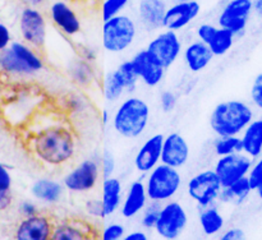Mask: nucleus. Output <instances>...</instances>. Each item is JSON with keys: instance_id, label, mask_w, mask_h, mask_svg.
Here are the masks:
<instances>
[{"instance_id": "obj_46", "label": "nucleus", "mask_w": 262, "mask_h": 240, "mask_svg": "<svg viewBox=\"0 0 262 240\" xmlns=\"http://www.w3.org/2000/svg\"><path fill=\"white\" fill-rule=\"evenodd\" d=\"M13 42V36L10 32L9 27L5 23L0 22V53L9 47L10 43Z\"/></svg>"}, {"instance_id": "obj_34", "label": "nucleus", "mask_w": 262, "mask_h": 240, "mask_svg": "<svg viewBox=\"0 0 262 240\" xmlns=\"http://www.w3.org/2000/svg\"><path fill=\"white\" fill-rule=\"evenodd\" d=\"M214 151L217 156L232 155L235 152H243L242 140L239 135H225L217 137L214 140Z\"/></svg>"}, {"instance_id": "obj_17", "label": "nucleus", "mask_w": 262, "mask_h": 240, "mask_svg": "<svg viewBox=\"0 0 262 240\" xmlns=\"http://www.w3.org/2000/svg\"><path fill=\"white\" fill-rule=\"evenodd\" d=\"M130 60L135 65L140 82H142L146 87L155 88L164 81L166 69L161 66L146 49L138 50Z\"/></svg>"}, {"instance_id": "obj_42", "label": "nucleus", "mask_w": 262, "mask_h": 240, "mask_svg": "<svg viewBox=\"0 0 262 240\" xmlns=\"http://www.w3.org/2000/svg\"><path fill=\"white\" fill-rule=\"evenodd\" d=\"M216 30L217 26L212 25V23H202L196 30L197 40L202 41V42L207 45L210 42V40L212 38V36H214V33L216 32Z\"/></svg>"}, {"instance_id": "obj_14", "label": "nucleus", "mask_w": 262, "mask_h": 240, "mask_svg": "<svg viewBox=\"0 0 262 240\" xmlns=\"http://www.w3.org/2000/svg\"><path fill=\"white\" fill-rule=\"evenodd\" d=\"M54 224V220L42 212L22 217L15 226L14 237L18 240H49L53 234Z\"/></svg>"}, {"instance_id": "obj_56", "label": "nucleus", "mask_w": 262, "mask_h": 240, "mask_svg": "<svg viewBox=\"0 0 262 240\" xmlns=\"http://www.w3.org/2000/svg\"><path fill=\"white\" fill-rule=\"evenodd\" d=\"M0 76H2V73H0Z\"/></svg>"}, {"instance_id": "obj_53", "label": "nucleus", "mask_w": 262, "mask_h": 240, "mask_svg": "<svg viewBox=\"0 0 262 240\" xmlns=\"http://www.w3.org/2000/svg\"><path fill=\"white\" fill-rule=\"evenodd\" d=\"M253 9L262 17V0H253Z\"/></svg>"}, {"instance_id": "obj_32", "label": "nucleus", "mask_w": 262, "mask_h": 240, "mask_svg": "<svg viewBox=\"0 0 262 240\" xmlns=\"http://www.w3.org/2000/svg\"><path fill=\"white\" fill-rule=\"evenodd\" d=\"M90 110V104L83 94L72 92L63 97V111L67 116H83Z\"/></svg>"}, {"instance_id": "obj_2", "label": "nucleus", "mask_w": 262, "mask_h": 240, "mask_svg": "<svg viewBox=\"0 0 262 240\" xmlns=\"http://www.w3.org/2000/svg\"><path fill=\"white\" fill-rule=\"evenodd\" d=\"M45 69V61L37 49L25 41H13L0 53V73L10 79H27Z\"/></svg>"}, {"instance_id": "obj_49", "label": "nucleus", "mask_w": 262, "mask_h": 240, "mask_svg": "<svg viewBox=\"0 0 262 240\" xmlns=\"http://www.w3.org/2000/svg\"><path fill=\"white\" fill-rule=\"evenodd\" d=\"M123 239L125 240H146L148 239V234L145 230H132L124 235Z\"/></svg>"}, {"instance_id": "obj_8", "label": "nucleus", "mask_w": 262, "mask_h": 240, "mask_svg": "<svg viewBox=\"0 0 262 240\" xmlns=\"http://www.w3.org/2000/svg\"><path fill=\"white\" fill-rule=\"evenodd\" d=\"M188 213L183 204L170 199L161 203L160 213L154 231L161 239H178L188 226Z\"/></svg>"}, {"instance_id": "obj_33", "label": "nucleus", "mask_w": 262, "mask_h": 240, "mask_svg": "<svg viewBox=\"0 0 262 240\" xmlns=\"http://www.w3.org/2000/svg\"><path fill=\"white\" fill-rule=\"evenodd\" d=\"M125 93L127 92H125L124 87L115 77L114 71H109L105 74L104 79H102V96H104L105 101L114 104V102L119 101Z\"/></svg>"}, {"instance_id": "obj_23", "label": "nucleus", "mask_w": 262, "mask_h": 240, "mask_svg": "<svg viewBox=\"0 0 262 240\" xmlns=\"http://www.w3.org/2000/svg\"><path fill=\"white\" fill-rule=\"evenodd\" d=\"M66 188L63 183L53 178H38L31 185V194L38 203L54 206L60 203Z\"/></svg>"}, {"instance_id": "obj_55", "label": "nucleus", "mask_w": 262, "mask_h": 240, "mask_svg": "<svg viewBox=\"0 0 262 240\" xmlns=\"http://www.w3.org/2000/svg\"><path fill=\"white\" fill-rule=\"evenodd\" d=\"M176 2H191V0H176Z\"/></svg>"}, {"instance_id": "obj_31", "label": "nucleus", "mask_w": 262, "mask_h": 240, "mask_svg": "<svg viewBox=\"0 0 262 240\" xmlns=\"http://www.w3.org/2000/svg\"><path fill=\"white\" fill-rule=\"evenodd\" d=\"M113 71H114L115 77L120 81V83L123 84L127 93H132L136 91L138 83H140V78H138V74L130 59L120 63Z\"/></svg>"}, {"instance_id": "obj_44", "label": "nucleus", "mask_w": 262, "mask_h": 240, "mask_svg": "<svg viewBox=\"0 0 262 240\" xmlns=\"http://www.w3.org/2000/svg\"><path fill=\"white\" fill-rule=\"evenodd\" d=\"M18 212L22 217H28L33 216V214L38 213L40 212V207L32 199H23L18 203Z\"/></svg>"}, {"instance_id": "obj_19", "label": "nucleus", "mask_w": 262, "mask_h": 240, "mask_svg": "<svg viewBox=\"0 0 262 240\" xmlns=\"http://www.w3.org/2000/svg\"><path fill=\"white\" fill-rule=\"evenodd\" d=\"M164 134L156 133V134L148 137L142 145L140 146L138 151L135 155L133 165L135 169L141 174H147L152 170L156 165L161 162V150H163Z\"/></svg>"}, {"instance_id": "obj_18", "label": "nucleus", "mask_w": 262, "mask_h": 240, "mask_svg": "<svg viewBox=\"0 0 262 240\" xmlns=\"http://www.w3.org/2000/svg\"><path fill=\"white\" fill-rule=\"evenodd\" d=\"M191 156V148L188 142L181 133H169L164 135L163 150H161V162L173 167L182 169L187 165Z\"/></svg>"}, {"instance_id": "obj_28", "label": "nucleus", "mask_w": 262, "mask_h": 240, "mask_svg": "<svg viewBox=\"0 0 262 240\" xmlns=\"http://www.w3.org/2000/svg\"><path fill=\"white\" fill-rule=\"evenodd\" d=\"M251 191H252L251 184L248 181L247 176H245V178L234 181L230 185L223 186L217 201L223 202V203H229L238 206V204H242L250 197Z\"/></svg>"}, {"instance_id": "obj_25", "label": "nucleus", "mask_w": 262, "mask_h": 240, "mask_svg": "<svg viewBox=\"0 0 262 240\" xmlns=\"http://www.w3.org/2000/svg\"><path fill=\"white\" fill-rule=\"evenodd\" d=\"M123 199V184L114 175L101 179V204L105 219L117 213Z\"/></svg>"}, {"instance_id": "obj_26", "label": "nucleus", "mask_w": 262, "mask_h": 240, "mask_svg": "<svg viewBox=\"0 0 262 240\" xmlns=\"http://www.w3.org/2000/svg\"><path fill=\"white\" fill-rule=\"evenodd\" d=\"M243 152L251 158H258L262 155V119H253L241 133Z\"/></svg>"}, {"instance_id": "obj_6", "label": "nucleus", "mask_w": 262, "mask_h": 240, "mask_svg": "<svg viewBox=\"0 0 262 240\" xmlns=\"http://www.w3.org/2000/svg\"><path fill=\"white\" fill-rule=\"evenodd\" d=\"M143 183L148 201L164 203L174 199L179 193L183 185V176L179 169L160 162L146 174Z\"/></svg>"}, {"instance_id": "obj_45", "label": "nucleus", "mask_w": 262, "mask_h": 240, "mask_svg": "<svg viewBox=\"0 0 262 240\" xmlns=\"http://www.w3.org/2000/svg\"><path fill=\"white\" fill-rule=\"evenodd\" d=\"M13 176L10 169L7 165L0 162V191L12 190Z\"/></svg>"}, {"instance_id": "obj_35", "label": "nucleus", "mask_w": 262, "mask_h": 240, "mask_svg": "<svg viewBox=\"0 0 262 240\" xmlns=\"http://www.w3.org/2000/svg\"><path fill=\"white\" fill-rule=\"evenodd\" d=\"M130 0H102L100 12H101L102 20L110 19V18L119 15L127 9Z\"/></svg>"}, {"instance_id": "obj_48", "label": "nucleus", "mask_w": 262, "mask_h": 240, "mask_svg": "<svg viewBox=\"0 0 262 240\" xmlns=\"http://www.w3.org/2000/svg\"><path fill=\"white\" fill-rule=\"evenodd\" d=\"M13 204L12 190L9 191H0V212L7 211Z\"/></svg>"}, {"instance_id": "obj_41", "label": "nucleus", "mask_w": 262, "mask_h": 240, "mask_svg": "<svg viewBox=\"0 0 262 240\" xmlns=\"http://www.w3.org/2000/svg\"><path fill=\"white\" fill-rule=\"evenodd\" d=\"M84 211L92 219L105 220L104 209H102V204L100 199L91 198L89 201H86V203H84Z\"/></svg>"}, {"instance_id": "obj_10", "label": "nucleus", "mask_w": 262, "mask_h": 240, "mask_svg": "<svg viewBox=\"0 0 262 240\" xmlns=\"http://www.w3.org/2000/svg\"><path fill=\"white\" fill-rule=\"evenodd\" d=\"M18 28L22 41L32 47L42 49L48 40V20L38 8L26 5L20 10Z\"/></svg>"}, {"instance_id": "obj_38", "label": "nucleus", "mask_w": 262, "mask_h": 240, "mask_svg": "<svg viewBox=\"0 0 262 240\" xmlns=\"http://www.w3.org/2000/svg\"><path fill=\"white\" fill-rule=\"evenodd\" d=\"M100 162V169H101V175L102 178H109L113 176L115 173V169H117V161H115L114 155L110 152L109 150L105 148L102 151L101 156L99 158Z\"/></svg>"}, {"instance_id": "obj_13", "label": "nucleus", "mask_w": 262, "mask_h": 240, "mask_svg": "<svg viewBox=\"0 0 262 240\" xmlns=\"http://www.w3.org/2000/svg\"><path fill=\"white\" fill-rule=\"evenodd\" d=\"M252 163V158L245 152H235L232 155L219 156L214 166V171L216 173L222 185L228 186L247 176Z\"/></svg>"}, {"instance_id": "obj_54", "label": "nucleus", "mask_w": 262, "mask_h": 240, "mask_svg": "<svg viewBox=\"0 0 262 240\" xmlns=\"http://www.w3.org/2000/svg\"><path fill=\"white\" fill-rule=\"evenodd\" d=\"M255 190H256V193H257V196L262 199V184H260V185H258Z\"/></svg>"}, {"instance_id": "obj_1", "label": "nucleus", "mask_w": 262, "mask_h": 240, "mask_svg": "<svg viewBox=\"0 0 262 240\" xmlns=\"http://www.w3.org/2000/svg\"><path fill=\"white\" fill-rule=\"evenodd\" d=\"M26 143L33 158L48 167L66 166L78 151V135L68 116L50 110L33 115L26 129Z\"/></svg>"}, {"instance_id": "obj_3", "label": "nucleus", "mask_w": 262, "mask_h": 240, "mask_svg": "<svg viewBox=\"0 0 262 240\" xmlns=\"http://www.w3.org/2000/svg\"><path fill=\"white\" fill-rule=\"evenodd\" d=\"M151 119L150 105L138 96H128L118 105L112 116L114 132L125 139H137L145 134Z\"/></svg>"}, {"instance_id": "obj_50", "label": "nucleus", "mask_w": 262, "mask_h": 240, "mask_svg": "<svg viewBox=\"0 0 262 240\" xmlns=\"http://www.w3.org/2000/svg\"><path fill=\"white\" fill-rule=\"evenodd\" d=\"M79 56L82 59H84V60L91 61L92 63L96 59V51L91 47H87V46H82V50L79 51Z\"/></svg>"}, {"instance_id": "obj_52", "label": "nucleus", "mask_w": 262, "mask_h": 240, "mask_svg": "<svg viewBox=\"0 0 262 240\" xmlns=\"http://www.w3.org/2000/svg\"><path fill=\"white\" fill-rule=\"evenodd\" d=\"M23 3H25L27 7H35V8H38L41 7V5L45 4L48 0H22Z\"/></svg>"}, {"instance_id": "obj_4", "label": "nucleus", "mask_w": 262, "mask_h": 240, "mask_svg": "<svg viewBox=\"0 0 262 240\" xmlns=\"http://www.w3.org/2000/svg\"><path fill=\"white\" fill-rule=\"evenodd\" d=\"M253 110L247 102L241 100L222 101L212 109L209 124L217 137L241 135L245 128L253 120Z\"/></svg>"}, {"instance_id": "obj_20", "label": "nucleus", "mask_w": 262, "mask_h": 240, "mask_svg": "<svg viewBox=\"0 0 262 240\" xmlns=\"http://www.w3.org/2000/svg\"><path fill=\"white\" fill-rule=\"evenodd\" d=\"M165 0H140L137 7L138 25L147 32L164 28V15L166 12Z\"/></svg>"}, {"instance_id": "obj_51", "label": "nucleus", "mask_w": 262, "mask_h": 240, "mask_svg": "<svg viewBox=\"0 0 262 240\" xmlns=\"http://www.w3.org/2000/svg\"><path fill=\"white\" fill-rule=\"evenodd\" d=\"M110 120H112L110 112L107 111L106 109H104L101 112H100V122H101V124L104 125V127H106V125L110 123Z\"/></svg>"}, {"instance_id": "obj_43", "label": "nucleus", "mask_w": 262, "mask_h": 240, "mask_svg": "<svg viewBox=\"0 0 262 240\" xmlns=\"http://www.w3.org/2000/svg\"><path fill=\"white\" fill-rule=\"evenodd\" d=\"M251 100L257 109L262 110V73L257 74L251 87Z\"/></svg>"}, {"instance_id": "obj_47", "label": "nucleus", "mask_w": 262, "mask_h": 240, "mask_svg": "<svg viewBox=\"0 0 262 240\" xmlns=\"http://www.w3.org/2000/svg\"><path fill=\"white\" fill-rule=\"evenodd\" d=\"M243 237H245V231L239 227H230L220 235V239L223 240H241Z\"/></svg>"}, {"instance_id": "obj_27", "label": "nucleus", "mask_w": 262, "mask_h": 240, "mask_svg": "<svg viewBox=\"0 0 262 240\" xmlns=\"http://www.w3.org/2000/svg\"><path fill=\"white\" fill-rule=\"evenodd\" d=\"M199 225L205 236H216L223 232L225 219L215 204L201 207L199 212Z\"/></svg>"}, {"instance_id": "obj_15", "label": "nucleus", "mask_w": 262, "mask_h": 240, "mask_svg": "<svg viewBox=\"0 0 262 240\" xmlns=\"http://www.w3.org/2000/svg\"><path fill=\"white\" fill-rule=\"evenodd\" d=\"M49 17L53 25L67 37H74L82 30L78 14L69 3L55 0L49 7Z\"/></svg>"}, {"instance_id": "obj_29", "label": "nucleus", "mask_w": 262, "mask_h": 240, "mask_svg": "<svg viewBox=\"0 0 262 240\" xmlns=\"http://www.w3.org/2000/svg\"><path fill=\"white\" fill-rule=\"evenodd\" d=\"M69 78L78 87L91 86L95 79V70L92 68L91 61H87L79 56L74 61H72L68 68Z\"/></svg>"}, {"instance_id": "obj_22", "label": "nucleus", "mask_w": 262, "mask_h": 240, "mask_svg": "<svg viewBox=\"0 0 262 240\" xmlns=\"http://www.w3.org/2000/svg\"><path fill=\"white\" fill-rule=\"evenodd\" d=\"M148 197L146 193V186L143 180L132 181L128 185L127 191L123 196L122 204H120L119 212L124 219H133V217L141 214L148 203Z\"/></svg>"}, {"instance_id": "obj_16", "label": "nucleus", "mask_w": 262, "mask_h": 240, "mask_svg": "<svg viewBox=\"0 0 262 240\" xmlns=\"http://www.w3.org/2000/svg\"><path fill=\"white\" fill-rule=\"evenodd\" d=\"M200 13H201V4L197 0L176 2L173 5L166 8L164 15V28L179 32L191 25L199 17Z\"/></svg>"}, {"instance_id": "obj_30", "label": "nucleus", "mask_w": 262, "mask_h": 240, "mask_svg": "<svg viewBox=\"0 0 262 240\" xmlns=\"http://www.w3.org/2000/svg\"><path fill=\"white\" fill-rule=\"evenodd\" d=\"M234 40L235 36L232 31L227 30V28L217 27L216 32L214 33L207 46L211 50V53L214 54V56H224L233 47Z\"/></svg>"}, {"instance_id": "obj_7", "label": "nucleus", "mask_w": 262, "mask_h": 240, "mask_svg": "<svg viewBox=\"0 0 262 240\" xmlns=\"http://www.w3.org/2000/svg\"><path fill=\"white\" fill-rule=\"evenodd\" d=\"M102 179L100 162L97 158L89 157L79 161L77 165L64 174L61 183L66 190L73 194L91 193Z\"/></svg>"}, {"instance_id": "obj_39", "label": "nucleus", "mask_w": 262, "mask_h": 240, "mask_svg": "<svg viewBox=\"0 0 262 240\" xmlns=\"http://www.w3.org/2000/svg\"><path fill=\"white\" fill-rule=\"evenodd\" d=\"M177 104H178V97H177L176 92L171 89H165L161 92L160 97H159V105H160L161 111L165 114L173 112L176 110Z\"/></svg>"}, {"instance_id": "obj_5", "label": "nucleus", "mask_w": 262, "mask_h": 240, "mask_svg": "<svg viewBox=\"0 0 262 240\" xmlns=\"http://www.w3.org/2000/svg\"><path fill=\"white\" fill-rule=\"evenodd\" d=\"M138 35V25L130 15L119 14L104 20L101 28V43L104 50L122 54L132 47Z\"/></svg>"}, {"instance_id": "obj_21", "label": "nucleus", "mask_w": 262, "mask_h": 240, "mask_svg": "<svg viewBox=\"0 0 262 240\" xmlns=\"http://www.w3.org/2000/svg\"><path fill=\"white\" fill-rule=\"evenodd\" d=\"M95 230L90 222L81 219H66L54 224L53 240H84L94 237Z\"/></svg>"}, {"instance_id": "obj_12", "label": "nucleus", "mask_w": 262, "mask_h": 240, "mask_svg": "<svg viewBox=\"0 0 262 240\" xmlns=\"http://www.w3.org/2000/svg\"><path fill=\"white\" fill-rule=\"evenodd\" d=\"M252 10L253 0H229L219 13L217 25L232 31L235 37H239L247 28Z\"/></svg>"}, {"instance_id": "obj_40", "label": "nucleus", "mask_w": 262, "mask_h": 240, "mask_svg": "<svg viewBox=\"0 0 262 240\" xmlns=\"http://www.w3.org/2000/svg\"><path fill=\"white\" fill-rule=\"evenodd\" d=\"M247 178L252 190H255L260 184H262V156L258 157V160L255 163H252Z\"/></svg>"}, {"instance_id": "obj_11", "label": "nucleus", "mask_w": 262, "mask_h": 240, "mask_svg": "<svg viewBox=\"0 0 262 240\" xmlns=\"http://www.w3.org/2000/svg\"><path fill=\"white\" fill-rule=\"evenodd\" d=\"M146 50L158 60L161 66L169 69L181 58L183 41L179 37L178 32L165 28L151 38L146 46Z\"/></svg>"}, {"instance_id": "obj_24", "label": "nucleus", "mask_w": 262, "mask_h": 240, "mask_svg": "<svg viewBox=\"0 0 262 240\" xmlns=\"http://www.w3.org/2000/svg\"><path fill=\"white\" fill-rule=\"evenodd\" d=\"M186 66L191 73H201L214 60V54L206 43L196 40L189 42L182 51Z\"/></svg>"}, {"instance_id": "obj_9", "label": "nucleus", "mask_w": 262, "mask_h": 240, "mask_svg": "<svg viewBox=\"0 0 262 240\" xmlns=\"http://www.w3.org/2000/svg\"><path fill=\"white\" fill-rule=\"evenodd\" d=\"M222 189L223 185L214 169H205L194 174L186 184L187 194L199 208L216 203Z\"/></svg>"}, {"instance_id": "obj_37", "label": "nucleus", "mask_w": 262, "mask_h": 240, "mask_svg": "<svg viewBox=\"0 0 262 240\" xmlns=\"http://www.w3.org/2000/svg\"><path fill=\"white\" fill-rule=\"evenodd\" d=\"M125 235L124 225L120 222H110L101 229L100 237L102 240H120Z\"/></svg>"}, {"instance_id": "obj_36", "label": "nucleus", "mask_w": 262, "mask_h": 240, "mask_svg": "<svg viewBox=\"0 0 262 240\" xmlns=\"http://www.w3.org/2000/svg\"><path fill=\"white\" fill-rule=\"evenodd\" d=\"M161 203L150 201L147 206L141 212V226L145 230H154L156 222H158L159 213H160Z\"/></svg>"}]
</instances>
